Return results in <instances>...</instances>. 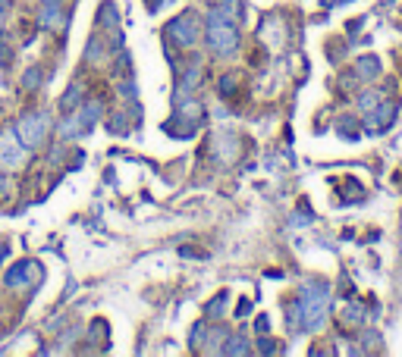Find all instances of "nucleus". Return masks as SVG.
<instances>
[{"label": "nucleus", "mask_w": 402, "mask_h": 357, "mask_svg": "<svg viewBox=\"0 0 402 357\" xmlns=\"http://www.w3.org/2000/svg\"><path fill=\"white\" fill-rule=\"evenodd\" d=\"M204 44L214 57H236L239 51V29H236L233 19H226L223 13H217L211 6L204 13Z\"/></svg>", "instance_id": "1"}, {"label": "nucleus", "mask_w": 402, "mask_h": 357, "mask_svg": "<svg viewBox=\"0 0 402 357\" xmlns=\"http://www.w3.org/2000/svg\"><path fill=\"white\" fill-rule=\"evenodd\" d=\"M201 29H204V16H199L195 10H186V13H179L176 19L167 22L164 38H167L170 44L183 47V51H192V47L201 41Z\"/></svg>", "instance_id": "2"}, {"label": "nucleus", "mask_w": 402, "mask_h": 357, "mask_svg": "<svg viewBox=\"0 0 402 357\" xmlns=\"http://www.w3.org/2000/svg\"><path fill=\"white\" fill-rule=\"evenodd\" d=\"M13 129L29 150H38L47 141V135H51L54 119H51V113H44V110H31V113H22L19 119H16Z\"/></svg>", "instance_id": "3"}, {"label": "nucleus", "mask_w": 402, "mask_h": 357, "mask_svg": "<svg viewBox=\"0 0 402 357\" xmlns=\"http://www.w3.org/2000/svg\"><path fill=\"white\" fill-rule=\"evenodd\" d=\"M29 154H31V150L19 141V135H16L13 125L0 129V172L22 170V163L29 160Z\"/></svg>", "instance_id": "4"}, {"label": "nucleus", "mask_w": 402, "mask_h": 357, "mask_svg": "<svg viewBox=\"0 0 402 357\" xmlns=\"http://www.w3.org/2000/svg\"><path fill=\"white\" fill-rule=\"evenodd\" d=\"M4 282L10 285V289H35V285L41 282V264H35V260H22V264L6 269Z\"/></svg>", "instance_id": "5"}, {"label": "nucleus", "mask_w": 402, "mask_h": 357, "mask_svg": "<svg viewBox=\"0 0 402 357\" xmlns=\"http://www.w3.org/2000/svg\"><path fill=\"white\" fill-rule=\"evenodd\" d=\"M201 78H204V73H201V63L199 60H192L189 66H183L179 69V98L176 100H183V98H195V91L201 88Z\"/></svg>", "instance_id": "6"}, {"label": "nucleus", "mask_w": 402, "mask_h": 357, "mask_svg": "<svg viewBox=\"0 0 402 357\" xmlns=\"http://www.w3.org/2000/svg\"><path fill=\"white\" fill-rule=\"evenodd\" d=\"M211 154H214L217 163H233L236 154H239V138L233 132H217L214 141H211Z\"/></svg>", "instance_id": "7"}, {"label": "nucleus", "mask_w": 402, "mask_h": 357, "mask_svg": "<svg viewBox=\"0 0 402 357\" xmlns=\"http://www.w3.org/2000/svg\"><path fill=\"white\" fill-rule=\"evenodd\" d=\"M66 16H63V0H41V10H38V26L57 31Z\"/></svg>", "instance_id": "8"}, {"label": "nucleus", "mask_w": 402, "mask_h": 357, "mask_svg": "<svg viewBox=\"0 0 402 357\" xmlns=\"http://www.w3.org/2000/svg\"><path fill=\"white\" fill-rule=\"evenodd\" d=\"M89 132V125H85V119H82V113H73L69 110V116L63 119V125H60V135H63V141H73V138H79V135H85Z\"/></svg>", "instance_id": "9"}, {"label": "nucleus", "mask_w": 402, "mask_h": 357, "mask_svg": "<svg viewBox=\"0 0 402 357\" xmlns=\"http://www.w3.org/2000/svg\"><path fill=\"white\" fill-rule=\"evenodd\" d=\"M79 113H82L85 125H89V129H91V125H94V123H98V119H101V113H104V100H101V98H91V100H85V104L79 107Z\"/></svg>", "instance_id": "10"}, {"label": "nucleus", "mask_w": 402, "mask_h": 357, "mask_svg": "<svg viewBox=\"0 0 402 357\" xmlns=\"http://www.w3.org/2000/svg\"><path fill=\"white\" fill-rule=\"evenodd\" d=\"M248 351H251V342H246L242 336L226 338L223 348H220V354H230V357H236V354H248Z\"/></svg>", "instance_id": "11"}, {"label": "nucleus", "mask_w": 402, "mask_h": 357, "mask_svg": "<svg viewBox=\"0 0 402 357\" xmlns=\"http://www.w3.org/2000/svg\"><path fill=\"white\" fill-rule=\"evenodd\" d=\"M214 10L217 13H223L226 16V19H239V10H242V4H239V0H217V4H214Z\"/></svg>", "instance_id": "12"}, {"label": "nucleus", "mask_w": 402, "mask_h": 357, "mask_svg": "<svg viewBox=\"0 0 402 357\" xmlns=\"http://www.w3.org/2000/svg\"><path fill=\"white\" fill-rule=\"evenodd\" d=\"M85 100V94H82V85H73L69 88V94H63V100H60V107L63 110H73V107H79Z\"/></svg>", "instance_id": "13"}, {"label": "nucleus", "mask_w": 402, "mask_h": 357, "mask_svg": "<svg viewBox=\"0 0 402 357\" xmlns=\"http://www.w3.org/2000/svg\"><path fill=\"white\" fill-rule=\"evenodd\" d=\"M98 16H104V19H98V22H104L107 29H120V16H116V6L114 4H104L98 10Z\"/></svg>", "instance_id": "14"}, {"label": "nucleus", "mask_w": 402, "mask_h": 357, "mask_svg": "<svg viewBox=\"0 0 402 357\" xmlns=\"http://www.w3.org/2000/svg\"><path fill=\"white\" fill-rule=\"evenodd\" d=\"M223 307H226V291H220V295H217L214 301H208V304H204V316H211V320H217Z\"/></svg>", "instance_id": "15"}, {"label": "nucleus", "mask_w": 402, "mask_h": 357, "mask_svg": "<svg viewBox=\"0 0 402 357\" xmlns=\"http://www.w3.org/2000/svg\"><path fill=\"white\" fill-rule=\"evenodd\" d=\"M38 85H41V69H38V66L26 69V76H22V88H26V91H35Z\"/></svg>", "instance_id": "16"}]
</instances>
